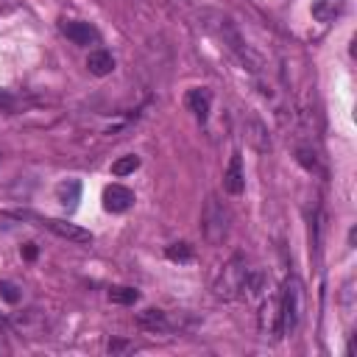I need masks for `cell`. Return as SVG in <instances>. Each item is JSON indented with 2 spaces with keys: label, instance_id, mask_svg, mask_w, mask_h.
<instances>
[{
  "label": "cell",
  "instance_id": "1",
  "mask_svg": "<svg viewBox=\"0 0 357 357\" xmlns=\"http://www.w3.org/2000/svg\"><path fill=\"white\" fill-rule=\"evenodd\" d=\"M301 301H304V287L298 276H287L282 296H279V321H282V335L296 332L298 318H301Z\"/></svg>",
  "mask_w": 357,
  "mask_h": 357
},
{
  "label": "cell",
  "instance_id": "2",
  "mask_svg": "<svg viewBox=\"0 0 357 357\" xmlns=\"http://www.w3.org/2000/svg\"><path fill=\"white\" fill-rule=\"evenodd\" d=\"M201 223H204V237L209 245H220L229 234V223H231V212L212 195L206 198L204 204V215H201Z\"/></svg>",
  "mask_w": 357,
  "mask_h": 357
},
{
  "label": "cell",
  "instance_id": "3",
  "mask_svg": "<svg viewBox=\"0 0 357 357\" xmlns=\"http://www.w3.org/2000/svg\"><path fill=\"white\" fill-rule=\"evenodd\" d=\"M245 276H248L245 257H243V254L231 257V259L223 265V271H220V276H218V282H215V296H218V298H226V301L243 296Z\"/></svg>",
  "mask_w": 357,
  "mask_h": 357
},
{
  "label": "cell",
  "instance_id": "4",
  "mask_svg": "<svg viewBox=\"0 0 357 357\" xmlns=\"http://www.w3.org/2000/svg\"><path fill=\"white\" fill-rule=\"evenodd\" d=\"M59 31L73 42V45H81V47H89V45H98L100 42V33L95 31V25L84 22V20H61L59 22Z\"/></svg>",
  "mask_w": 357,
  "mask_h": 357
},
{
  "label": "cell",
  "instance_id": "5",
  "mask_svg": "<svg viewBox=\"0 0 357 357\" xmlns=\"http://www.w3.org/2000/svg\"><path fill=\"white\" fill-rule=\"evenodd\" d=\"M36 220L45 229H50L53 234H59L61 240H67V243H92V231H86V229H81L75 223H67L61 218H36Z\"/></svg>",
  "mask_w": 357,
  "mask_h": 357
},
{
  "label": "cell",
  "instance_id": "6",
  "mask_svg": "<svg viewBox=\"0 0 357 357\" xmlns=\"http://www.w3.org/2000/svg\"><path fill=\"white\" fill-rule=\"evenodd\" d=\"M223 190L229 195H240L245 190V173H243V156H240V151L231 153V159H229V165L223 170Z\"/></svg>",
  "mask_w": 357,
  "mask_h": 357
},
{
  "label": "cell",
  "instance_id": "7",
  "mask_svg": "<svg viewBox=\"0 0 357 357\" xmlns=\"http://www.w3.org/2000/svg\"><path fill=\"white\" fill-rule=\"evenodd\" d=\"M134 206V192L128 190V187H123V184H109L106 190H103V209L106 212H126V209H131Z\"/></svg>",
  "mask_w": 357,
  "mask_h": 357
},
{
  "label": "cell",
  "instance_id": "8",
  "mask_svg": "<svg viewBox=\"0 0 357 357\" xmlns=\"http://www.w3.org/2000/svg\"><path fill=\"white\" fill-rule=\"evenodd\" d=\"M259 332L265 337H279L282 335V321H279V298H265L259 307Z\"/></svg>",
  "mask_w": 357,
  "mask_h": 357
},
{
  "label": "cell",
  "instance_id": "9",
  "mask_svg": "<svg viewBox=\"0 0 357 357\" xmlns=\"http://www.w3.org/2000/svg\"><path fill=\"white\" fill-rule=\"evenodd\" d=\"M187 109L192 112V117L204 126L206 120H209V106H212V92L206 89V86H195V89H190L187 92Z\"/></svg>",
  "mask_w": 357,
  "mask_h": 357
},
{
  "label": "cell",
  "instance_id": "10",
  "mask_svg": "<svg viewBox=\"0 0 357 357\" xmlns=\"http://www.w3.org/2000/svg\"><path fill=\"white\" fill-rule=\"evenodd\" d=\"M86 70H89L92 75L103 78V75H109V73L114 70V56H112L109 50L98 47V50H92V53L86 56Z\"/></svg>",
  "mask_w": 357,
  "mask_h": 357
},
{
  "label": "cell",
  "instance_id": "11",
  "mask_svg": "<svg viewBox=\"0 0 357 357\" xmlns=\"http://www.w3.org/2000/svg\"><path fill=\"white\" fill-rule=\"evenodd\" d=\"M56 198H59V204H61L67 212H73V209L78 206V201H81V181H78V178L61 181V184L56 187Z\"/></svg>",
  "mask_w": 357,
  "mask_h": 357
},
{
  "label": "cell",
  "instance_id": "12",
  "mask_svg": "<svg viewBox=\"0 0 357 357\" xmlns=\"http://www.w3.org/2000/svg\"><path fill=\"white\" fill-rule=\"evenodd\" d=\"M343 6H346L343 0H312V17L324 25H329L343 14Z\"/></svg>",
  "mask_w": 357,
  "mask_h": 357
},
{
  "label": "cell",
  "instance_id": "13",
  "mask_svg": "<svg viewBox=\"0 0 357 357\" xmlns=\"http://www.w3.org/2000/svg\"><path fill=\"white\" fill-rule=\"evenodd\" d=\"M137 324L148 332H170V321H167V312L162 310H142L137 315Z\"/></svg>",
  "mask_w": 357,
  "mask_h": 357
},
{
  "label": "cell",
  "instance_id": "14",
  "mask_svg": "<svg viewBox=\"0 0 357 357\" xmlns=\"http://www.w3.org/2000/svg\"><path fill=\"white\" fill-rule=\"evenodd\" d=\"M165 257L170 259V262H192V245L190 243H170L167 248H165Z\"/></svg>",
  "mask_w": 357,
  "mask_h": 357
},
{
  "label": "cell",
  "instance_id": "15",
  "mask_svg": "<svg viewBox=\"0 0 357 357\" xmlns=\"http://www.w3.org/2000/svg\"><path fill=\"white\" fill-rule=\"evenodd\" d=\"M139 167V156L137 153H126V156H120L114 165H112V173L114 176H128V173H134Z\"/></svg>",
  "mask_w": 357,
  "mask_h": 357
},
{
  "label": "cell",
  "instance_id": "16",
  "mask_svg": "<svg viewBox=\"0 0 357 357\" xmlns=\"http://www.w3.org/2000/svg\"><path fill=\"white\" fill-rule=\"evenodd\" d=\"M109 301L134 304V301H139V290H134V287H109Z\"/></svg>",
  "mask_w": 357,
  "mask_h": 357
},
{
  "label": "cell",
  "instance_id": "17",
  "mask_svg": "<svg viewBox=\"0 0 357 357\" xmlns=\"http://www.w3.org/2000/svg\"><path fill=\"white\" fill-rule=\"evenodd\" d=\"M0 296L8 301V304H17L20 298H22V293H20V287L14 284V282H8V279H3L0 282Z\"/></svg>",
  "mask_w": 357,
  "mask_h": 357
},
{
  "label": "cell",
  "instance_id": "18",
  "mask_svg": "<svg viewBox=\"0 0 357 357\" xmlns=\"http://www.w3.org/2000/svg\"><path fill=\"white\" fill-rule=\"evenodd\" d=\"M137 346L134 343H126V340H109V354H120V351H134Z\"/></svg>",
  "mask_w": 357,
  "mask_h": 357
},
{
  "label": "cell",
  "instance_id": "19",
  "mask_svg": "<svg viewBox=\"0 0 357 357\" xmlns=\"http://www.w3.org/2000/svg\"><path fill=\"white\" fill-rule=\"evenodd\" d=\"M0 106H3L6 112H14V109H17V98L8 95V92H0Z\"/></svg>",
  "mask_w": 357,
  "mask_h": 357
},
{
  "label": "cell",
  "instance_id": "20",
  "mask_svg": "<svg viewBox=\"0 0 357 357\" xmlns=\"http://www.w3.org/2000/svg\"><path fill=\"white\" fill-rule=\"evenodd\" d=\"M22 254H25V259H33V257H36V245H33V243H25Z\"/></svg>",
  "mask_w": 357,
  "mask_h": 357
},
{
  "label": "cell",
  "instance_id": "21",
  "mask_svg": "<svg viewBox=\"0 0 357 357\" xmlns=\"http://www.w3.org/2000/svg\"><path fill=\"white\" fill-rule=\"evenodd\" d=\"M0 329H6V318L3 315H0Z\"/></svg>",
  "mask_w": 357,
  "mask_h": 357
}]
</instances>
